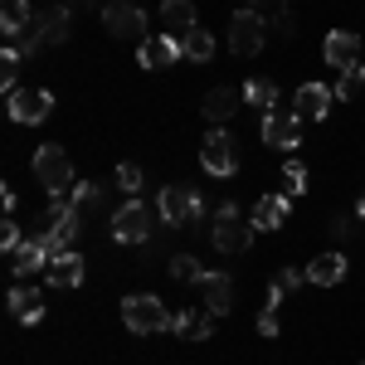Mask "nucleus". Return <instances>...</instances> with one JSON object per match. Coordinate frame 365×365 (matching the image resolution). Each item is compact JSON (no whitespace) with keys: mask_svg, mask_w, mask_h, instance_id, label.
Returning <instances> with one entry per match:
<instances>
[{"mask_svg":"<svg viewBox=\"0 0 365 365\" xmlns=\"http://www.w3.org/2000/svg\"><path fill=\"white\" fill-rule=\"evenodd\" d=\"M122 322H127L137 336H161V331L175 327V317L166 312V302L151 297V292H132V297L122 302Z\"/></svg>","mask_w":365,"mask_h":365,"instance_id":"1","label":"nucleus"},{"mask_svg":"<svg viewBox=\"0 0 365 365\" xmlns=\"http://www.w3.org/2000/svg\"><path fill=\"white\" fill-rule=\"evenodd\" d=\"M34 180H39L49 195H68V190L78 185V180H73V161H68V151L54 146V141L39 146V151H34Z\"/></svg>","mask_w":365,"mask_h":365,"instance_id":"2","label":"nucleus"},{"mask_svg":"<svg viewBox=\"0 0 365 365\" xmlns=\"http://www.w3.org/2000/svg\"><path fill=\"white\" fill-rule=\"evenodd\" d=\"M200 166L210 175H234L239 170V141L229 127H210V137L200 141Z\"/></svg>","mask_w":365,"mask_h":365,"instance_id":"3","label":"nucleus"},{"mask_svg":"<svg viewBox=\"0 0 365 365\" xmlns=\"http://www.w3.org/2000/svg\"><path fill=\"white\" fill-rule=\"evenodd\" d=\"M156 215H161V210H151V205H141V200H127V205L113 215V239L117 244H146Z\"/></svg>","mask_w":365,"mask_h":365,"instance_id":"4","label":"nucleus"},{"mask_svg":"<svg viewBox=\"0 0 365 365\" xmlns=\"http://www.w3.org/2000/svg\"><path fill=\"white\" fill-rule=\"evenodd\" d=\"M263 39H268V20L258 10H234V20H229V49L239 58H253L263 49Z\"/></svg>","mask_w":365,"mask_h":365,"instance_id":"5","label":"nucleus"},{"mask_svg":"<svg viewBox=\"0 0 365 365\" xmlns=\"http://www.w3.org/2000/svg\"><path fill=\"white\" fill-rule=\"evenodd\" d=\"M156 210H161V220H166V225H195L200 215H205L195 185H161Z\"/></svg>","mask_w":365,"mask_h":365,"instance_id":"6","label":"nucleus"},{"mask_svg":"<svg viewBox=\"0 0 365 365\" xmlns=\"http://www.w3.org/2000/svg\"><path fill=\"white\" fill-rule=\"evenodd\" d=\"M34 34L44 39V49H58V44H68V34H73V10L54 0V5H44V10H34Z\"/></svg>","mask_w":365,"mask_h":365,"instance_id":"7","label":"nucleus"},{"mask_svg":"<svg viewBox=\"0 0 365 365\" xmlns=\"http://www.w3.org/2000/svg\"><path fill=\"white\" fill-rule=\"evenodd\" d=\"M98 15H103V25H108L113 39H137V34H146V15H141L137 0H108Z\"/></svg>","mask_w":365,"mask_h":365,"instance_id":"8","label":"nucleus"},{"mask_svg":"<svg viewBox=\"0 0 365 365\" xmlns=\"http://www.w3.org/2000/svg\"><path fill=\"white\" fill-rule=\"evenodd\" d=\"M258 132H263V146L292 151V146H302V117H297V113H282V108H273V113H263Z\"/></svg>","mask_w":365,"mask_h":365,"instance_id":"9","label":"nucleus"},{"mask_svg":"<svg viewBox=\"0 0 365 365\" xmlns=\"http://www.w3.org/2000/svg\"><path fill=\"white\" fill-rule=\"evenodd\" d=\"M322 58H327V68H356L361 63V34H351V29H331L327 39H322Z\"/></svg>","mask_w":365,"mask_h":365,"instance_id":"10","label":"nucleus"},{"mask_svg":"<svg viewBox=\"0 0 365 365\" xmlns=\"http://www.w3.org/2000/svg\"><path fill=\"white\" fill-rule=\"evenodd\" d=\"M180 54H185V49H180V39H175V34H151V39H141V44H137V63L146 68V73L170 68Z\"/></svg>","mask_w":365,"mask_h":365,"instance_id":"11","label":"nucleus"},{"mask_svg":"<svg viewBox=\"0 0 365 365\" xmlns=\"http://www.w3.org/2000/svg\"><path fill=\"white\" fill-rule=\"evenodd\" d=\"M49 108H54L49 88H15L10 93V122H44Z\"/></svg>","mask_w":365,"mask_h":365,"instance_id":"12","label":"nucleus"},{"mask_svg":"<svg viewBox=\"0 0 365 365\" xmlns=\"http://www.w3.org/2000/svg\"><path fill=\"white\" fill-rule=\"evenodd\" d=\"M49 263H54L49 244H44V239H25V244L15 249V258H10V273H15V278H29V273H49Z\"/></svg>","mask_w":365,"mask_h":365,"instance_id":"13","label":"nucleus"},{"mask_svg":"<svg viewBox=\"0 0 365 365\" xmlns=\"http://www.w3.org/2000/svg\"><path fill=\"white\" fill-rule=\"evenodd\" d=\"M239 103H249V98H244V88H210V93H205V108H200V113L210 117V122H215V127H225L229 117L239 113Z\"/></svg>","mask_w":365,"mask_h":365,"instance_id":"14","label":"nucleus"},{"mask_svg":"<svg viewBox=\"0 0 365 365\" xmlns=\"http://www.w3.org/2000/svg\"><path fill=\"white\" fill-rule=\"evenodd\" d=\"M331 103H336V93L327 83H302L297 88V117H302V122H322V117L331 113Z\"/></svg>","mask_w":365,"mask_h":365,"instance_id":"15","label":"nucleus"},{"mask_svg":"<svg viewBox=\"0 0 365 365\" xmlns=\"http://www.w3.org/2000/svg\"><path fill=\"white\" fill-rule=\"evenodd\" d=\"M215 327H220V312L200 307V312H180L170 331H175L180 341H210V336H215Z\"/></svg>","mask_w":365,"mask_h":365,"instance_id":"16","label":"nucleus"},{"mask_svg":"<svg viewBox=\"0 0 365 365\" xmlns=\"http://www.w3.org/2000/svg\"><path fill=\"white\" fill-rule=\"evenodd\" d=\"M210 239H215V249H220V253H249L253 225H239V220H215Z\"/></svg>","mask_w":365,"mask_h":365,"instance_id":"17","label":"nucleus"},{"mask_svg":"<svg viewBox=\"0 0 365 365\" xmlns=\"http://www.w3.org/2000/svg\"><path fill=\"white\" fill-rule=\"evenodd\" d=\"M83 273H88V263L68 249V253H54V263H49V273H44V278H49V287H78Z\"/></svg>","mask_w":365,"mask_h":365,"instance_id":"18","label":"nucleus"},{"mask_svg":"<svg viewBox=\"0 0 365 365\" xmlns=\"http://www.w3.org/2000/svg\"><path fill=\"white\" fill-rule=\"evenodd\" d=\"M10 317L25 322V327L44 322V297H39V287H10Z\"/></svg>","mask_w":365,"mask_h":365,"instance_id":"19","label":"nucleus"},{"mask_svg":"<svg viewBox=\"0 0 365 365\" xmlns=\"http://www.w3.org/2000/svg\"><path fill=\"white\" fill-rule=\"evenodd\" d=\"M161 25H166L175 39H185V34L195 29V0H161Z\"/></svg>","mask_w":365,"mask_h":365,"instance_id":"20","label":"nucleus"},{"mask_svg":"<svg viewBox=\"0 0 365 365\" xmlns=\"http://www.w3.org/2000/svg\"><path fill=\"white\" fill-rule=\"evenodd\" d=\"M341 278H346V258L341 253H317L307 263V282H317V287H336Z\"/></svg>","mask_w":365,"mask_h":365,"instance_id":"21","label":"nucleus"},{"mask_svg":"<svg viewBox=\"0 0 365 365\" xmlns=\"http://www.w3.org/2000/svg\"><path fill=\"white\" fill-rule=\"evenodd\" d=\"M200 297H205V307H210V312L225 317V312L234 307V302H229V297H234V282H229L225 273H205V278H200Z\"/></svg>","mask_w":365,"mask_h":365,"instance_id":"22","label":"nucleus"},{"mask_svg":"<svg viewBox=\"0 0 365 365\" xmlns=\"http://www.w3.org/2000/svg\"><path fill=\"white\" fill-rule=\"evenodd\" d=\"M78 220H83L78 210H63V215H58V225L49 229V239H44L49 253H68V249H73V239H78V229H83Z\"/></svg>","mask_w":365,"mask_h":365,"instance_id":"23","label":"nucleus"},{"mask_svg":"<svg viewBox=\"0 0 365 365\" xmlns=\"http://www.w3.org/2000/svg\"><path fill=\"white\" fill-rule=\"evenodd\" d=\"M287 225V195H263L253 205V229H282Z\"/></svg>","mask_w":365,"mask_h":365,"instance_id":"24","label":"nucleus"},{"mask_svg":"<svg viewBox=\"0 0 365 365\" xmlns=\"http://www.w3.org/2000/svg\"><path fill=\"white\" fill-rule=\"evenodd\" d=\"M29 20H34L29 0H0V34H5V39L20 34V29H29Z\"/></svg>","mask_w":365,"mask_h":365,"instance_id":"25","label":"nucleus"},{"mask_svg":"<svg viewBox=\"0 0 365 365\" xmlns=\"http://www.w3.org/2000/svg\"><path fill=\"white\" fill-rule=\"evenodd\" d=\"M244 98H249V108H278V83L273 78H263V73H253L249 83H244Z\"/></svg>","mask_w":365,"mask_h":365,"instance_id":"26","label":"nucleus"},{"mask_svg":"<svg viewBox=\"0 0 365 365\" xmlns=\"http://www.w3.org/2000/svg\"><path fill=\"white\" fill-rule=\"evenodd\" d=\"M180 49H185V58H195V63H210V58H215V34L195 25L185 39H180Z\"/></svg>","mask_w":365,"mask_h":365,"instance_id":"27","label":"nucleus"},{"mask_svg":"<svg viewBox=\"0 0 365 365\" xmlns=\"http://www.w3.org/2000/svg\"><path fill=\"white\" fill-rule=\"evenodd\" d=\"M98 200H103V190H98V185H88V180H78V185L68 190V205H73L78 215H93V210H98Z\"/></svg>","mask_w":365,"mask_h":365,"instance_id":"28","label":"nucleus"},{"mask_svg":"<svg viewBox=\"0 0 365 365\" xmlns=\"http://www.w3.org/2000/svg\"><path fill=\"white\" fill-rule=\"evenodd\" d=\"M20 63H25V58L15 54V49H10V44H5V49H0V88H5V98H10V93H15V78H20Z\"/></svg>","mask_w":365,"mask_h":365,"instance_id":"29","label":"nucleus"},{"mask_svg":"<svg viewBox=\"0 0 365 365\" xmlns=\"http://www.w3.org/2000/svg\"><path fill=\"white\" fill-rule=\"evenodd\" d=\"M302 190H307V166H297V161H287V166H282V190H278V195L297 200Z\"/></svg>","mask_w":365,"mask_h":365,"instance_id":"30","label":"nucleus"},{"mask_svg":"<svg viewBox=\"0 0 365 365\" xmlns=\"http://www.w3.org/2000/svg\"><path fill=\"white\" fill-rule=\"evenodd\" d=\"M5 44H10V49H15V54H20V58H34V54H39V49H44V39L34 34V25H29V29H20V34H10Z\"/></svg>","mask_w":365,"mask_h":365,"instance_id":"31","label":"nucleus"},{"mask_svg":"<svg viewBox=\"0 0 365 365\" xmlns=\"http://www.w3.org/2000/svg\"><path fill=\"white\" fill-rule=\"evenodd\" d=\"M170 278H175V282H200V278H205V268H200L190 253H180V258H170Z\"/></svg>","mask_w":365,"mask_h":365,"instance_id":"32","label":"nucleus"},{"mask_svg":"<svg viewBox=\"0 0 365 365\" xmlns=\"http://www.w3.org/2000/svg\"><path fill=\"white\" fill-rule=\"evenodd\" d=\"M331 93H336L341 103H351V98H361L365 88H361V73H356V68H346V73H341L336 83H331Z\"/></svg>","mask_w":365,"mask_h":365,"instance_id":"33","label":"nucleus"},{"mask_svg":"<svg viewBox=\"0 0 365 365\" xmlns=\"http://www.w3.org/2000/svg\"><path fill=\"white\" fill-rule=\"evenodd\" d=\"M113 180H117V190H127V195H137V190H141V170L132 166V161H122Z\"/></svg>","mask_w":365,"mask_h":365,"instance_id":"34","label":"nucleus"},{"mask_svg":"<svg viewBox=\"0 0 365 365\" xmlns=\"http://www.w3.org/2000/svg\"><path fill=\"white\" fill-rule=\"evenodd\" d=\"M20 244H25V239H20V225H15V220H5V225H0V249H5V258H15Z\"/></svg>","mask_w":365,"mask_h":365,"instance_id":"35","label":"nucleus"},{"mask_svg":"<svg viewBox=\"0 0 365 365\" xmlns=\"http://www.w3.org/2000/svg\"><path fill=\"white\" fill-rule=\"evenodd\" d=\"M258 331H263V336H278V312L263 307V317H258Z\"/></svg>","mask_w":365,"mask_h":365,"instance_id":"36","label":"nucleus"},{"mask_svg":"<svg viewBox=\"0 0 365 365\" xmlns=\"http://www.w3.org/2000/svg\"><path fill=\"white\" fill-rule=\"evenodd\" d=\"M282 292H287V287H282V282L273 278V287H268V302H263V307H268V312H278V307H282Z\"/></svg>","mask_w":365,"mask_h":365,"instance_id":"37","label":"nucleus"},{"mask_svg":"<svg viewBox=\"0 0 365 365\" xmlns=\"http://www.w3.org/2000/svg\"><path fill=\"white\" fill-rule=\"evenodd\" d=\"M327 229H331V239H346V234H351V220H346V215H336Z\"/></svg>","mask_w":365,"mask_h":365,"instance_id":"38","label":"nucleus"},{"mask_svg":"<svg viewBox=\"0 0 365 365\" xmlns=\"http://www.w3.org/2000/svg\"><path fill=\"white\" fill-rule=\"evenodd\" d=\"M215 220H239V205H234V200H225V205L215 210Z\"/></svg>","mask_w":365,"mask_h":365,"instance_id":"39","label":"nucleus"},{"mask_svg":"<svg viewBox=\"0 0 365 365\" xmlns=\"http://www.w3.org/2000/svg\"><path fill=\"white\" fill-rule=\"evenodd\" d=\"M278 282H282V287H297V282H302V273H297V268H282Z\"/></svg>","mask_w":365,"mask_h":365,"instance_id":"40","label":"nucleus"},{"mask_svg":"<svg viewBox=\"0 0 365 365\" xmlns=\"http://www.w3.org/2000/svg\"><path fill=\"white\" fill-rule=\"evenodd\" d=\"M239 10H258V15H268V0H244Z\"/></svg>","mask_w":365,"mask_h":365,"instance_id":"41","label":"nucleus"},{"mask_svg":"<svg viewBox=\"0 0 365 365\" xmlns=\"http://www.w3.org/2000/svg\"><path fill=\"white\" fill-rule=\"evenodd\" d=\"M63 5H68V10H93L98 0H63Z\"/></svg>","mask_w":365,"mask_h":365,"instance_id":"42","label":"nucleus"},{"mask_svg":"<svg viewBox=\"0 0 365 365\" xmlns=\"http://www.w3.org/2000/svg\"><path fill=\"white\" fill-rule=\"evenodd\" d=\"M356 215H361V220H365V190H361V200H356Z\"/></svg>","mask_w":365,"mask_h":365,"instance_id":"43","label":"nucleus"},{"mask_svg":"<svg viewBox=\"0 0 365 365\" xmlns=\"http://www.w3.org/2000/svg\"><path fill=\"white\" fill-rule=\"evenodd\" d=\"M356 73H361V88H365V63H356Z\"/></svg>","mask_w":365,"mask_h":365,"instance_id":"44","label":"nucleus"}]
</instances>
